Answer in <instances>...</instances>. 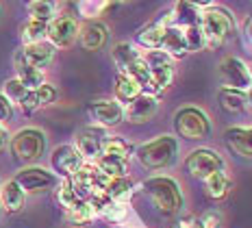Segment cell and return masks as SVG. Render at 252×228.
<instances>
[{"label":"cell","instance_id":"obj_33","mask_svg":"<svg viewBox=\"0 0 252 228\" xmlns=\"http://www.w3.org/2000/svg\"><path fill=\"white\" fill-rule=\"evenodd\" d=\"M183 33H185V41H187V50L189 52H198V50L207 48V41H204L200 24H198V26H189V29L183 31Z\"/></svg>","mask_w":252,"mask_h":228},{"label":"cell","instance_id":"obj_4","mask_svg":"<svg viewBox=\"0 0 252 228\" xmlns=\"http://www.w3.org/2000/svg\"><path fill=\"white\" fill-rule=\"evenodd\" d=\"M174 130L187 141H202L211 135V120L200 107H183L174 113Z\"/></svg>","mask_w":252,"mask_h":228},{"label":"cell","instance_id":"obj_43","mask_svg":"<svg viewBox=\"0 0 252 228\" xmlns=\"http://www.w3.org/2000/svg\"><path fill=\"white\" fill-rule=\"evenodd\" d=\"M246 107L252 109V85H250L248 89H246Z\"/></svg>","mask_w":252,"mask_h":228},{"label":"cell","instance_id":"obj_22","mask_svg":"<svg viewBox=\"0 0 252 228\" xmlns=\"http://www.w3.org/2000/svg\"><path fill=\"white\" fill-rule=\"evenodd\" d=\"M218 102L224 113H230V115L241 113V111H246V92L230 89V87H220Z\"/></svg>","mask_w":252,"mask_h":228},{"label":"cell","instance_id":"obj_24","mask_svg":"<svg viewBox=\"0 0 252 228\" xmlns=\"http://www.w3.org/2000/svg\"><path fill=\"white\" fill-rule=\"evenodd\" d=\"M144 94V89L139 87V83H135L130 76H126V74H118V78H115V98H118V102H133L137 96Z\"/></svg>","mask_w":252,"mask_h":228},{"label":"cell","instance_id":"obj_35","mask_svg":"<svg viewBox=\"0 0 252 228\" xmlns=\"http://www.w3.org/2000/svg\"><path fill=\"white\" fill-rule=\"evenodd\" d=\"M57 200L61 202L63 209H70L72 204L78 202V195L74 194V189H72L70 180H63V185L59 187V192H57Z\"/></svg>","mask_w":252,"mask_h":228},{"label":"cell","instance_id":"obj_2","mask_svg":"<svg viewBox=\"0 0 252 228\" xmlns=\"http://www.w3.org/2000/svg\"><path fill=\"white\" fill-rule=\"evenodd\" d=\"M200 29L207 41V48H218L235 33V18L228 9L209 4L200 15Z\"/></svg>","mask_w":252,"mask_h":228},{"label":"cell","instance_id":"obj_30","mask_svg":"<svg viewBox=\"0 0 252 228\" xmlns=\"http://www.w3.org/2000/svg\"><path fill=\"white\" fill-rule=\"evenodd\" d=\"M65 217L72 226H85L87 222L94 217V211L85 200H78L76 204H72L70 209H65Z\"/></svg>","mask_w":252,"mask_h":228},{"label":"cell","instance_id":"obj_18","mask_svg":"<svg viewBox=\"0 0 252 228\" xmlns=\"http://www.w3.org/2000/svg\"><path fill=\"white\" fill-rule=\"evenodd\" d=\"M107 39H109V29L102 22H87L78 26V41L89 52L100 50L107 44Z\"/></svg>","mask_w":252,"mask_h":228},{"label":"cell","instance_id":"obj_27","mask_svg":"<svg viewBox=\"0 0 252 228\" xmlns=\"http://www.w3.org/2000/svg\"><path fill=\"white\" fill-rule=\"evenodd\" d=\"M130 152H133L130 144H126L120 137H107L100 148V157H113V159H120V161H126V163H128V159H130Z\"/></svg>","mask_w":252,"mask_h":228},{"label":"cell","instance_id":"obj_39","mask_svg":"<svg viewBox=\"0 0 252 228\" xmlns=\"http://www.w3.org/2000/svg\"><path fill=\"white\" fill-rule=\"evenodd\" d=\"M11 115H13L11 102H9V100L0 94V124H2V122H9V120H11Z\"/></svg>","mask_w":252,"mask_h":228},{"label":"cell","instance_id":"obj_32","mask_svg":"<svg viewBox=\"0 0 252 228\" xmlns=\"http://www.w3.org/2000/svg\"><path fill=\"white\" fill-rule=\"evenodd\" d=\"M96 167L100 169L107 178L126 176V161H120V159H113V157H100Z\"/></svg>","mask_w":252,"mask_h":228},{"label":"cell","instance_id":"obj_14","mask_svg":"<svg viewBox=\"0 0 252 228\" xmlns=\"http://www.w3.org/2000/svg\"><path fill=\"white\" fill-rule=\"evenodd\" d=\"M89 113L92 118L98 122L100 126H118L120 122L124 120V109L120 102H113V100H96V102L89 104Z\"/></svg>","mask_w":252,"mask_h":228},{"label":"cell","instance_id":"obj_10","mask_svg":"<svg viewBox=\"0 0 252 228\" xmlns=\"http://www.w3.org/2000/svg\"><path fill=\"white\" fill-rule=\"evenodd\" d=\"M220 74H222L226 87H230V89L246 92V89L252 85L248 65H246L239 57H224L222 63H220Z\"/></svg>","mask_w":252,"mask_h":228},{"label":"cell","instance_id":"obj_29","mask_svg":"<svg viewBox=\"0 0 252 228\" xmlns=\"http://www.w3.org/2000/svg\"><path fill=\"white\" fill-rule=\"evenodd\" d=\"M46 33H48V24L39 22V20H29L22 26V41L24 46H33V44H41L46 39Z\"/></svg>","mask_w":252,"mask_h":228},{"label":"cell","instance_id":"obj_21","mask_svg":"<svg viewBox=\"0 0 252 228\" xmlns=\"http://www.w3.org/2000/svg\"><path fill=\"white\" fill-rule=\"evenodd\" d=\"M230 189H233V180L226 174V169L215 172L204 180V192L211 200H224L230 194Z\"/></svg>","mask_w":252,"mask_h":228},{"label":"cell","instance_id":"obj_25","mask_svg":"<svg viewBox=\"0 0 252 228\" xmlns=\"http://www.w3.org/2000/svg\"><path fill=\"white\" fill-rule=\"evenodd\" d=\"M167 26H163L161 22H152L148 26H144V29L137 33V41L144 48L148 50H159L161 48V41H163V33H165Z\"/></svg>","mask_w":252,"mask_h":228},{"label":"cell","instance_id":"obj_6","mask_svg":"<svg viewBox=\"0 0 252 228\" xmlns=\"http://www.w3.org/2000/svg\"><path fill=\"white\" fill-rule=\"evenodd\" d=\"M74 189V194L78 195V200H87L96 194H104V187H107L109 178L98 169L96 165H87L83 163L81 167L76 169V174L72 178H67Z\"/></svg>","mask_w":252,"mask_h":228},{"label":"cell","instance_id":"obj_7","mask_svg":"<svg viewBox=\"0 0 252 228\" xmlns=\"http://www.w3.org/2000/svg\"><path fill=\"white\" fill-rule=\"evenodd\" d=\"M185 169L191 178L207 180L211 174L224 169V159L215 150H211V148H196V150H191L187 155Z\"/></svg>","mask_w":252,"mask_h":228},{"label":"cell","instance_id":"obj_36","mask_svg":"<svg viewBox=\"0 0 252 228\" xmlns=\"http://www.w3.org/2000/svg\"><path fill=\"white\" fill-rule=\"evenodd\" d=\"M35 96H37L39 109H41V107H48V104H52V102L57 100V87H55V85L44 83L39 89H35Z\"/></svg>","mask_w":252,"mask_h":228},{"label":"cell","instance_id":"obj_37","mask_svg":"<svg viewBox=\"0 0 252 228\" xmlns=\"http://www.w3.org/2000/svg\"><path fill=\"white\" fill-rule=\"evenodd\" d=\"M198 224L202 228H220L222 226V215L215 213V211H207V213L198 217Z\"/></svg>","mask_w":252,"mask_h":228},{"label":"cell","instance_id":"obj_1","mask_svg":"<svg viewBox=\"0 0 252 228\" xmlns=\"http://www.w3.org/2000/svg\"><path fill=\"white\" fill-rule=\"evenodd\" d=\"M141 189L159 213L176 215L183 209V192L172 176H152L141 185Z\"/></svg>","mask_w":252,"mask_h":228},{"label":"cell","instance_id":"obj_9","mask_svg":"<svg viewBox=\"0 0 252 228\" xmlns=\"http://www.w3.org/2000/svg\"><path fill=\"white\" fill-rule=\"evenodd\" d=\"M46 39L52 48H70L78 39V24L70 15H59L52 22H48V33Z\"/></svg>","mask_w":252,"mask_h":228},{"label":"cell","instance_id":"obj_42","mask_svg":"<svg viewBox=\"0 0 252 228\" xmlns=\"http://www.w3.org/2000/svg\"><path fill=\"white\" fill-rule=\"evenodd\" d=\"M7 144H9V132H7V129H4L2 124H0V150H2Z\"/></svg>","mask_w":252,"mask_h":228},{"label":"cell","instance_id":"obj_31","mask_svg":"<svg viewBox=\"0 0 252 228\" xmlns=\"http://www.w3.org/2000/svg\"><path fill=\"white\" fill-rule=\"evenodd\" d=\"M57 11L55 2H46V0H35V2H29V13L31 20H39V22H52V15Z\"/></svg>","mask_w":252,"mask_h":228},{"label":"cell","instance_id":"obj_17","mask_svg":"<svg viewBox=\"0 0 252 228\" xmlns=\"http://www.w3.org/2000/svg\"><path fill=\"white\" fill-rule=\"evenodd\" d=\"M224 141L239 157L252 159V126H230L224 130Z\"/></svg>","mask_w":252,"mask_h":228},{"label":"cell","instance_id":"obj_13","mask_svg":"<svg viewBox=\"0 0 252 228\" xmlns=\"http://www.w3.org/2000/svg\"><path fill=\"white\" fill-rule=\"evenodd\" d=\"M15 59L22 61L24 65L44 72V67L50 65L52 59H55V48H52L50 44H46V41L33 44V46H24V48L15 55Z\"/></svg>","mask_w":252,"mask_h":228},{"label":"cell","instance_id":"obj_5","mask_svg":"<svg viewBox=\"0 0 252 228\" xmlns=\"http://www.w3.org/2000/svg\"><path fill=\"white\" fill-rule=\"evenodd\" d=\"M9 146H11V155L18 161H22V163L37 161L46 150V135H44V130L29 126V129H22L15 132L11 137V141H9Z\"/></svg>","mask_w":252,"mask_h":228},{"label":"cell","instance_id":"obj_8","mask_svg":"<svg viewBox=\"0 0 252 228\" xmlns=\"http://www.w3.org/2000/svg\"><path fill=\"white\" fill-rule=\"evenodd\" d=\"M13 183L24 194H44L57 185V176L44 167H24L15 174Z\"/></svg>","mask_w":252,"mask_h":228},{"label":"cell","instance_id":"obj_12","mask_svg":"<svg viewBox=\"0 0 252 228\" xmlns=\"http://www.w3.org/2000/svg\"><path fill=\"white\" fill-rule=\"evenodd\" d=\"M159 111V100L157 96H150V94H141L133 100V102L126 104L124 109V118L130 122V124H144V122H150Z\"/></svg>","mask_w":252,"mask_h":228},{"label":"cell","instance_id":"obj_40","mask_svg":"<svg viewBox=\"0 0 252 228\" xmlns=\"http://www.w3.org/2000/svg\"><path fill=\"white\" fill-rule=\"evenodd\" d=\"M174 228H202V226L198 224V217L189 215V217H183V220L178 222V224H176Z\"/></svg>","mask_w":252,"mask_h":228},{"label":"cell","instance_id":"obj_23","mask_svg":"<svg viewBox=\"0 0 252 228\" xmlns=\"http://www.w3.org/2000/svg\"><path fill=\"white\" fill-rule=\"evenodd\" d=\"M24 195L26 194L22 189H20L13 180H9V183H4L2 189H0V202H2L7 213H18L24 206Z\"/></svg>","mask_w":252,"mask_h":228},{"label":"cell","instance_id":"obj_15","mask_svg":"<svg viewBox=\"0 0 252 228\" xmlns=\"http://www.w3.org/2000/svg\"><path fill=\"white\" fill-rule=\"evenodd\" d=\"M107 139V132L102 129H85L76 135V152L83 159H100L102 141Z\"/></svg>","mask_w":252,"mask_h":228},{"label":"cell","instance_id":"obj_38","mask_svg":"<svg viewBox=\"0 0 252 228\" xmlns=\"http://www.w3.org/2000/svg\"><path fill=\"white\" fill-rule=\"evenodd\" d=\"M107 7H109V2H81L78 4V9L83 11L85 18H96V15H100V11Z\"/></svg>","mask_w":252,"mask_h":228},{"label":"cell","instance_id":"obj_28","mask_svg":"<svg viewBox=\"0 0 252 228\" xmlns=\"http://www.w3.org/2000/svg\"><path fill=\"white\" fill-rule=\"evenodd\" d=\"M15 67H18V81L24 85L29 92H35V89H39L41 85H44V72L41 70H35V67H29L24 65L22 61L15 59Z\"/></svg>","mask_w":252,"mask_h":228},{"label":"cell","instance_id":"obj_20","mask_svg":"<svg viewBox=\"0 0 252 228\" xmlns=\"http://www.w3.org/2000/svg\"><path fill=\"white\" fill-rule=\"evenodd\" d=\"M135 192V183L128 176H120V178H109L107 187H104V195L115 204H124L130 200V195Z\"/></svg>","mask_w":252,"mask_h":228},{"label":"cell","instance_id":"obj_3","mask_svg":"<svg viewBox=\"0 0 252 228\" xmlns=\"http://www.w3.org/2000/svg\"><path fill=\"white\" fill-rule=\"evenodd\" d=\"M178 152V139L172 135H159L157 139L146 141L135 150L139 163L148 169H163L172 165Z\"/></svg>","mask_w":252,"mask_h":228},{"label":"cell","instance_id":"obj_44","mask_svg":"<svg viewBox=\"0 0 252 228\" xmlns=\"http://www.w3.org/2000/svg\"><path fill=\"white\" fill-rule=\"evenodd\" d=\"M248 72H250V81H252V63L248 65Z\"/></svg>","mask_w":252,"mask_h":228},{"label":"cell","instance_id":"obj_11","mask_svg":"<svg viewBox=\"0 0 252 228\" xmlns=\"http://www.w3.org/2000/svg\"><path fill=\"white\" fill-rule=\"evenodd\" d=\"M50 165L59 176L63 178H72L76 174V169L83 165V157L76 152L74 146H59L52 150L50 155Z\"/></svg>","mask_w":252,"mask_h":228},{"label":"cell","instance_id":"obj_16","mask_svg":"<svg viewBox=\"0 0 252 228\" xmlns=\"http://www.w3.org/2000/svg\"><path fill=\"white\" fill-rule=\"evenodd\" d=\"M148 67H150V78L144 94L157 96V94H163L165 89H170V85L174 83V65H172V61L155 63V65H148Z\"/></svg>","mask_w":252,"mask_h":228},{"label":"cell","instance_id":"obj_41","mask_svg":"<svg viewBox=\"0 0 252 228\" xmlns=\"http://www.w3.org/2000/svg\"><path fill=\"white\" fill-rule=\"evenodd\" d=\"M244 37L248 41V46H252V15L244 22Z\"/></svg>","mask_w":252,"mask_h":228},{"label":"cell","instance_id":"obj_34","mask_svg":"<svg viewBox=\"0 0 252 228\" xmlns=\"http://www.w3.org/2000/svg\"><path fill=\"white\" fill-rule=\"evenodd\" d=\"M26 94H29V89H26L24 85L18 81V78H11V81L4 83V94H2V96L7 98L9 102H20V104H22V100L26 98Z\"/></svg>","mask_w":252,"mask_h":228},{"label":"cell","instance_id":"obj_19","mask_svg":"<svg viewBox=\"0 0 252 228\" xmlns=\"http://www.w3.org/2000/svg\"><path fill=\"white\" fill-rule=\"evenodd\" d=\"M159 50L165 52L170 59H185V57L189 55V50H187V41H185V33H183V29L167 26Z\"/></svg>","mask_w":252,"mask_h":228},{"label":"cell","instance_id":"obj_26","mask_svg":"<svg viewBox=\"0 0 252 228\" xmlns=\"http://www.w3.org/2000/svg\"><path fill=\"white\" fill-rule=\"evenodd\" d=\"M111 57H113L115 65L120 67V74H124V72L128 70L130 65H133L135 61L139 59L141 55H139V52L133 48V44H128V41H120V44H115V46H113Z\"/></svg>","mask_w":252,"mask_h":228}]
</instances>
